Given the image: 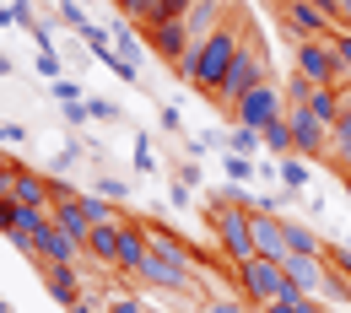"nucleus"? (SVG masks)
I'll return each mask as SVG.
<instances>
[{"instance_id": "1", "label": "nucleus", "mask_w": 351, "mask_h": 313, "mask_svg": "<svg viewBox=\"0 0 351 313\" xmlns=\"http://www.w3.org/2000/svg\"><path fill=\"white\" fill-rule=\"evenodd\" d=\"M249 38V27H243V16H227L217 33L206 38V44L195 49V60L178 71V82H189L195 92H206V97H217L221 82H227V71H232V60H238V49Z\"/></svg>"}, {"instance_id": "2", "label": "nucleus", "mask_w": 351, "mask_h": 313, "mask_svg": "<svg viewBox=\"0 0 351 313\" xmlns=\"http://www.w3.org/2000/svg\"><path fill=\"white\" fill-rule=\"evenodd\" d=\"M211 232H217V249L227 265H249L260 249H254V211L249 205H232V200H217L211 205Z\"/></svg>"}, {"instance_id": "3", "label": "nucleus", "mask_w": 351, "mask_h": 313, "mask_svg": "<svg viewBox=\"0 0 351 313\" xmlns=\"http://www.w3.org/2000/svg\"><path fill=\"white\" fill-rule=\"evenodd\" d=\"M232 281H238V292H243L254 308H265V303H281V297H303V292L287 281V270L276 265V260H265V254H254L249 265H232Z\"/></svg>"}, {"instance_id": "4", "label": "nucleus", "mask_w": 351, "mask_h": 313, "mask_svg": "<svg viewBox=\"0 0 351 313\" xmlns=\"http://www.w3.org/2000/svg\"><path fill=\"white\" fill-rule=\"evenodd\" d=\"M260 82H270V65H265V44L249 33L243 49H238V60H232V71H227V82H221V92H217V103L232 114V103H238V97H249Z\"/></svg>"}, {"instance_id": "5", "label": "nucleus", "mask_w": 351, "mask_h": 313, "mask_svg": "<svg viewBox=\"0 0 351 313\" xmlns=\"http://www.w3.org/2000/svg\"><path fill=\"white\" fill-rule=\"evenodd\" d=\"M292 71H298L303 82H313V87H346L335 38H298V65H292Z\"/></svg>"}, {"instance_id": "6", "label": "nucleus", "mask_w": 351, "mask_h": 313, "mask_svg": "<svg viewBox=\"0 0 351 313\" xmlns=\"http://www.w3.org/2000/svg\"><path fill=\"white\" fill-rule=\"evenodd\" d=\"M0 200H22V205H54V179L22 162H0Z\"/></svg>"}, {"instance_id": "7", "label": "nucleus", "mask_w": 351, "mask_h": 313, "mask_svg": "<svg viewBox=\"0 0 351 313\" xmlns=\"http://www.w3.org/2000/svg\"><path fill=\"white\" fill-rule=\"evenodd\" d=\"M281 114H287V92L276 87V82H260L249 97L232 103V125H249V130H265V125L281 119Z\"/></svg>"}, {"instance_id": "8", "label": "nucleus", "mask_w": 351, "mask_h": 313, "mask_svg": "<svg viewBox=\"0 0 351 313\" xmlns=\"http://www.w3.org/2000/svg\"><path fill=\"white\" fill-rule=\"evenodd\" d=\"M287 281L303 292V297H324V286H330V275H335V265L324 260V254H287Z\"/></svg>"}, {"instance_id": "9", "label": "nucleus", "mask_w": 351, "mask_h": 313, "mask_svg": "<svg viewBox=\"0 0 351 313\" xmlns=\"http://www.w3.org/2000/svg\"><path fill=\"white\" fill-rule=\"evenodd\" d=\"M82 254H87V249H82L76 238H65V232L54 227V216H49V222L38 227V238H33V260H38V265H82Z\"/></svg>"}, {"instance_id": "10", "label": "nucleus", "mask_w": 351, "mask_h": 313, "mask_svg": "<svg viewBox=\"0 0 351 313\" xmlns=\"http://www.w3.org/2000/svg\"><path fill=\"white\" fill-rule=\"evenodd\" d=\"M281 22L298 33V38H335L341 27H335V16L330 11H319L313 0H292V5H281Z\"/></svg>"}, {"instance_id": "11", "label": "nucleus", "mask_w": 351, "mask_h": 313, "mask_svg": "<svg viewBox=\"0 0 351 313\" xmlns=\"http://www.w3.org/2000/svg\"><path fill=\"white\" fill-rule=\"evenodd\" d=\"M287 119H292L298 157H324V151H330V125H324V119H313L308 108H287Z\"/></svg>"}, {"instance_id": "12", "label": "nucleus", "mask_w": 351, "mask_h": 313, "mask_svg": "<svg viewBox=\"0 0 351 313\" xmlns=\"http://www.w3.org/2000/svg\"><path fill=\"white\" fill-rule=\"evenodd\" d=\"M152 260V243H146V222H119V270L125 275H141V265Z\"/></svg>"}, {"instance_id": "13", "label": "nucleus", "mask_w": 351, "mask_h": 313, "mask_svg": "<svg viewBox=\"0 0 351 313\" xmlns=\"http://www.w3.org/2000/svg\"><path fill=\"white\" fill-rule=\"evenodd\" d=\"M146 243H152V254L157 260H168L173 270H184V275H195V254H189V243H178L168 227H157V222H146Z\"/></svg>"}, {"instance_id": "14", "label": "nucleus", "mask_w": 351, "mask_h": 313, "mask_svg": "<svg viewBox=\"0 0 351 313\" xmlns=\"http://www.w3.org/2000/svg\"><path fill=\"white\" fill-rule=\"evenodd\" d=\"M44 292L60 308H76L82 303V270L76 265H44Z\"/></svg>"}, {"instance_id": "15", "label": "nucleus", "mask_w": 351, "mask_h": 313, "mask_svg": "<svg viewBox=\"0 0 351 313\" xmlns=\"http://www.w3.org/2000/svg\"><path fill=\"white\" fill-rule=\"evenodd\" d=\"M254 249H260L265 260H276V265H287V222L281 216H254Z\"/></svg>"}, {"instance_id": "16", "label": "nucleus", "mask_w": 351, "mask_h": 313, "mask_svg": "<svg viewBox=\"0 0 351 313\" xmlns=\"http://www.w3.org/2000/svg\"><path fill=\"white\" fill-rule=\"evenodd\" d=\"M119 222H125V216H119ZM119 222L92 227V238H87V260H92V265L119 270Z\"/></svg>"}, {"instance_id": "17", "label": "nucleus", "mask_w": 351, "mask_h": 313, "mask_svg": "<svg viewBox=\"0 0 351 313\" xmlns=\"http://www.w3.org/2000/svg\"><path fill=\"white\" fill-rule=\"evenodd\" d=\"M135 281H146V286H157V292H195V275L173 270L168 260H157V254L141 265V275H135Z\"/></svg>"}, {"instance_id": "18", "label": "nucleus", "mask_w": 351, "mask_h": 313, "mask_svg": "<svg viewBox=\"0 0 351 313\" xmlns=\"http://www.w3.org/2000/svg\"><path fill=\"white\" fill-rule=\"evenodd\" d=\"M303 108L313 114V119H324V125L335 130V125H341V87H313Z\"/></svg>"}, {"instance_id": "19", "label": "nucleus", "mask_w": 351, "mask_h": 313, "mask_svg": "<svg viewBox=\"0 0 351 313\" xmlns=\"http://www.w3.org/2000/svg\"><path fill=\"white\" fill-rule=\"evenodd\" d=\"M189 11H195V0H152L146 16H141V27L152 33V27H162V22H184Z\"/></svg>"}, {"instance_id": "20", "label": "nucleus", "mask_w": 351, "mask_h": 313, "mask_svg": "<svg viewBox=\"0 0 351 313\" xmlns=\"http://www.w3.org/2000/svg\"><path fill=\"white\" fill-rule=\"evenodd\" d=\"M260 135H265V146L276 151V162H281V157H298V140H292V119H287V114H281V119H270Z\"/></svg>"}, {"instance_id": "21", "label": "nucleus", "mask_w": 351, "mask_h": 313, "mask_svg": "<svg viewBox=\"0 0 351 313\" xmlns=\"http://www.w3.org/2000/svg\"><path fill=\"white\" fill-rule=\"evenodd\" d=\"M76 200H82V211L92 216V227H103V222H119V205H114L108 195H97V189H76Z\"/></svg>"}, {"instance_id": "22", "label": "nucleus", "mask_w": 351, "mask_h": 313, "mask_svg": "<svg viewBox=\"0 0 351 313\" xmlns=\"http://www.w3.org/2000/svg\"><path fill=\"white\" fill-rule=\"evenodd\" d=\"M335 168H341V179L351 173V119H341L335 130H330V151H324Z\"/></svg>"}, {"instance_id": "23", "label": "nucleus", "mask_w": 351, "mask_h": 313, "mask_svg": "<svg viewBox=\"0 0 351 313\" xmlns=\"http://www.w3.org/2000/svg\"><path fill=\"white\" fill-rule=\"evenodd\" d=\"M108 38H114V54H119V60H130L135 71H141V60H146V54H141V38L130 33V22H114V27H108Z\"/></svg>"}, {"instance_id": "24", "label": "nucleus", "mask_w": 351, "mask_h": 313, "mask_svg": "<svg viewBox=\"0 0 351 313\" xmlns=\"http://www.w3.org/2000/svg\"><path fill=\"white\" fill-rule=\"evenodd\" d=\"M287 249H292V254H324V238L303 222H287Z\"/></svg>"}, {"instance_id": "25", "label": "nucleus", "mask_w": 351, "mask_h": 313, "mask_svg": "<svg viewBox=\"0 0 351 313\" xmlns=\"http://www.w3.org/2000/svg\"><path fill=\"white\" fill-rule=\"evenodd\" d=\"M260 146H265V135L249 130V125H232V130H227V151H238V157H254Z\"/></svg>"}, {"instance_id": "26", "label": "nucleus", "mask_w": 351, "mask_h": 313, "mask_svg": "<svg viewBox=\"0 0 351 313\" xmlns=\"http://www.w3.org/2000/svg\"><path fill=\"white\" fill-rule=\"evenodd\" d=\"M33 11H38L33 0H11V5H0V27H38Z\"/></svg>"}, {"instance_id": "27", "label": "nucleus", "mask_w": 351, "mask_h": 313, "mask_svg": "<svg viewBox=\"0 0 351 313\" xmlns=\"http://www.w3.org/2000/svg\"><path fill=\"white\" fill-rule=\"evenodd\" d=\"M276 179L287 184V189H298V195H303V184H308V157H281V162H276Z\"/></svg>"}, {"instance_id": "28", "label": "nucleus", "mask_w": 351, "mask_h": 313, "mask_svg": "<svg viewBox=\"0 0 351 313\" xmlns=\"http://www.w3.org/2000/svg\"><path fill=\"white\" fill-rule=\"evenodd\" d=\"M221 173H227V184H249L260 168H254V157H238V151H221Z\"/></svg>"}, {"instance_id": "29", "label": "nucleus", "mask_w": 351, "mask_h": 313, "mask_svg": "<svg viewBox=\"0 0 351 313\" xmlns=\"http://www.w3.org/2000/svg\"><path fill=\"white\" fill-rule=\"evenodd\" d=\"M54 97H60V114L87 103V92H82V82H76V76H60V82H54Z\"/></svg>"}, {"instance_id": "30", "label": "nucleus", "mask_w": 351, "mask_h": 313, "mask_svg": "<svg viewBox=\"0 0 351 313\" xmlns=\"http://www.w3.org/2000/svg\"><path fill=\"white\" fill-rule=\"evenodd\" d=\"M87 119L92 125H119L125 108H119V103H103V97H87Z\"/></svg>"}, {"instance_id": "31", "label": "nucleus", "mask_w": 351, "mask_h": 313, "mask_svg": "<svg viewBox=\"0 0 351 313\" xmlns=\"http://www.w3.org/2000/svg\"><path fill=\"white\" fill-rule=\"evenodd\" d=\"M135 168H141V173H157V146H152V140H146V135H135Z\"/></svg>"}, {"instance_id": "32", "label": "nucleus", "mask_w": 351, "mask_h": 313, "mask_svg": "<svg viewBox=\"0 0 351 313\" xmlns=\"http://www.w3.org/2000/svg\"><path fill=\"white\" fill-rule=\"evenodd\" d=\"M97 195H108V200L119 205V200L130 195V184H125V179H114V173H103V179H97Z\"/></svg>"}, {"instance_id": "33", "label": "nucleus", "mask_w": 351, "mask_h": 313, "mask_svg": "<svg viewBox=\"0 0 351 313\" xmlns=\"http://www.w3.org/2000/svg\"><path fill=\"white\" fill-rule=\"evenodd\" d=\"M76 162H82V146H60V151H54V179H60V173H71Z\"/></svg>"}, {"instance_id": "34", "label": "nucleus", "mask_w": 351, "mask_h": 313, "mask_svg": "<svg viewBox=\"0 0 351 313\" xmlns=\"http://www.w3.org/2000/svg\"><path fill=\"white\" fill-rule=\"evenodd\" d=\"M206 313H249V297H211Z\"/></svg>"}, {"instance_id": "35", "label": "nucleus", "mask_w": 351, "mask_h": 313, "mask_svg": "<svg viewBox=\"0 0 351 313\" xmlns=\"http://www.w3.org/2000/svg\"><path fill=\"white\" fill-rule=\"evenodd\" d=\"M335 54H341V76H346V87H351V33L346 27L335 33Z\"/></svg>"}, {"instance_id": "36", "label": "nucleus", "mask_w": 351, "mask_h": 313, "mask_svg": "<svg viewBox=\"0 0 351 313\" xmlns=\"http://www.w3.org/2000/svg\"><path fill=\"white\" fill-rule=\"evenodd\" d=\"M27 140V130L22 125H11V119H0V146H22Z\"/></svg>"}, {"instance_id": "37", "label": "nucleus", "mask_w": 351, "mask_h": 313, "mask_svg": "<svg viewBox=\"0 0 351 313\" xmlns=\"http://www.w3.org/2000/svg\"><path fill=\"white\" fill-rule=\"evenodd\" d=\"M303 303L308 297H281V303H265L260 313H303Z\"/></svg>"}, {"instance_id": "38", "label": "nucleus", "mask_w": 351, "mask_h": 313, "mask_svg": "<svg viewBox=\"0 0 351 313\" xmlns=\"http://www.w3.org/2000/svg\"><path fill=\"white\" fill-rule=\"evenodd\" d=\"M38 71H44L49 82H60V76H65V71H60V54H54V49H49V54H38Z\"/></svg>"}, {"instance_id": "39", "label": "nucleus", "mask_w": 351, "mask_h": 313, "mask_svg": "<svg viewBox=\"0 0 351 313\" xmlns=\"http://www.w3.org/2000/svg\"><path fill=\"white\" fill-rule=\"evenodd\" d=\"M146 5H152V0H119V16H125V22H141Z\"/></svg>"}, {"instance_id": "40", "label": "nucleus", "mask_w": 351, "mask_h": 313, "mask_svg": "<svg viewBox=\"0 0 351 313\" xmlns=\"http://www.w3.org/2000/svg\"><path fill=\"white\" fill-rule=\"evenodd\" d=\"M108 313H146V303H141V297H114Z\"/></svg>"}, {"instance_id": "41", "label": "nucleus", "mask_w": 351, "mask_h": 313, "mask_svg": "<svg viewBox=\"0 0 351 313\" xmlns=\"http://www.w3.org/2000/svg\"><path fill=\"white\" fill-rule=\"evenodd\" d=\"M168 200H173V205H189V200H195V189H189V184H178V179H173V189H168Z\"/></svg>"}, {"instance_id": "42", "label": "nucleus", "mask_w": 351, "mask_h": 313, "mask_svg": "<svg viewBox=\"0 0 351 313\" xmlns=\"http://www.w3.org/2000/svg\"><path fill=\"white\" fill-rule=\"evenodd\" d=\"M211 146H217V135H195V140H189V151H195V157H206Z\"/></svg>"}, {"instance_id": "43", "label": "nucleus", "mask_w": 351, "mask_h": 313, "mask_svg": "<svg viewBox=\"0 0 351 313\" xmlns=\"http://www.w3.org/2000/svg\"><path fill=\"white\" fill-rule=\"evenodd\" d=\"M11 216H16V200H0V232H11Z\"/></svg>"}, {"instance_id": "44", "label": "nucleus", "mask_w": 351, "mask_h": 313, "mask_svg": "<svg viewBox=\"0 0 351 313\" xmlns=\"http://www.w3.org/2000/svg\"><path fill=\"white\" fill-rule=\"evenodd\" d=\"M178 184H189V189H195V184H200V168H195V162H184V168H178Z\"/></svg>"}, {"instance_id": "45", "label": "nucleus", "mask_w": 351, "mask_h": 313, "mask_svg": "<svg viewBox=\"0 0 351 313\" xmlns=\"http://www.w3.org/2000/svg\"><path fill=\"white\" fill-rule=\"evenodd\" d=\"M162 130H173V135L184 130V119H178V108H162Z\"/></svg>"}, {"instance_id": "46", "label": "nucleus", "mask_w": 351, "mask_h": 313, "mask_svg": "<svg viewBox=\"0 0 351 313\" xmlns=\"http://www.w3.org/2000/svg\"><path fill=\"white\" fill-rule=\"evenodd\" d=\"M335 22H346V33H351V0H335Z\"/></svg>"}, {"instance_id": "47", "label": "nucleus", "mask_w": 351, "mask_h": 313, "mask_svg": "<svg viewBox=\"0 0 351 313\" xmlns=\"http://www.w3.org/2000/svg\"><path fill=\"white\" fill-rule=\"evenodd\" d=\"M303 313H330V303H324V297H308V303H303Z\"/></svg>"}, {"instance_id": "48", "label": "nucleus", "mask_w": 351, "mask_h": 313, "mask_svg": "<svg viewBox=\"0 0 351 313\" xmlns=\"http://www.w3.org/2000/svg\"><path fill=\"white\" fill-rule=\"evenodd\" d=\"M341 119H351V87H341Z\"/></svg>"}, {"instance_id": "49", "label": "nucleus", "mask_w": 351, "mask_h": 313, "mask_svg": "<svg viewBox=\"0 0 351 313\" xmlns=\"http://www.w3.org/2000/svg\"><path fill=\"white\" fill-rule=\"evenodd\" d=\"M65 313H103V308H92L87 297H82V303H76V308H65Z\"/></svg>"}, {"instance_id": "50", "label": "nucleus", "mask_w": 351, "mask_h": 313, "mask_svg": "<svg viewBox=\"0 0 351 313\" xmlns=\"http://www.w3.org/2000/svg\"><path fill=\"white\" fill-rule=\"evenodd\" d=\"M5 76H11V60H5V54H0V82H5Z\"/></svg>"}, {"instance_id": "51", "label": "nucleus", "mask_w": 351, "mask_h": 313, "mask_svg": "<svg viewBox=\"0 0 351 313\" xmlns=\"http://www.w3.org/2000/svg\"><path fill=\"white\" fill-rule=\"evenodd\" d=\"M65 5H76V11H87V0H65Z\"/></svg>"}, {"instance_id": "52", "label": "nucleus", "mask_w": 351, "mask_h": 313, "mask_svg": "<svg viewBox=\"0 0 351 313\" xmlns=\"http://www.w3.org/2000/svg\"><path fill=\"white\" fill-rule=\"evenodd\" d=\"M346 200H351V173H346Z\"/></svg>"}, {"instance_id": "53", "label": "nucleus", "mask_w": 351, "mask_h": 313, "mask_svg": "<svg viewBox=\"0 0 351 313\" xmlns=\"http://www.w3.org/2000/svg\"><path fill=\"white\" fill-rule=\"evenodd\" d=\"M276 5H292V0H276Z\"/></svg>"}]
</instances>
